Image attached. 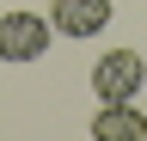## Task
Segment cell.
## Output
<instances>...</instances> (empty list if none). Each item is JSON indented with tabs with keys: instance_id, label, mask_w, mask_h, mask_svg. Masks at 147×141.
I'll list each match as a JSON object with an SVG mask.
<instances>
[{
	"instance_id": "6da1fadb",
	"label": "cell",
	"mask_w": 147,
	"mask_h": 141,
	"mask_svg": "<svg viewBox=\"0 0 147 141\" xmlns=\"http://www.w3.org/2000/svg\"><path fill=\"white\" fill-rule=\"evenodd\" d=\"M141 86H147L141 49H110V55H98V67H92V92H98V104H123V98H135Z\"/></svg>"
},
{
	"instance_id": "7a4b0ae2",
	"label": "cell",
	"mask_w": 147,
	"mask_h": 141,
	"mask_svg": "<svg viewBox=\"0 0 147 141\" xmlns=\"http://www.w3.org/2000/svg\"><path fill=\"white\" fill-rule=\"evenodd\" d=\"M49 19L43 12H0V61H43Z\"/></svg>"
},
{
	"instance_id": "277c9868",
	"label": "cell",
	"mask_w": 147,
	"mask_h": 141,
	"mask_svg": "<svg viewBox=\"0 0 147 141\" xmlns=\"http://www.w3.org/2000/svg\"><path fill=\"white\" fill-rule=\"evenodd\" d=\"M92 141H147V111H135V98L98 104L92 111Z\"/></svg>"
},
{
	"instance_id": "3957f363",
	"label": "cell",
	"mask_w": 147,
	"mask_h": 141,
	"mask_svg": "<svg viewBox=\"0 0 147 141\" xmlns=\"http://www.w3.org/2000/svg\"><path fill=\"white\" fill-rule=\"evenodd\" d=\"M104 25H110V0H55L49 6L55 37H98Z\"/></svg>"
}]
</instances>
